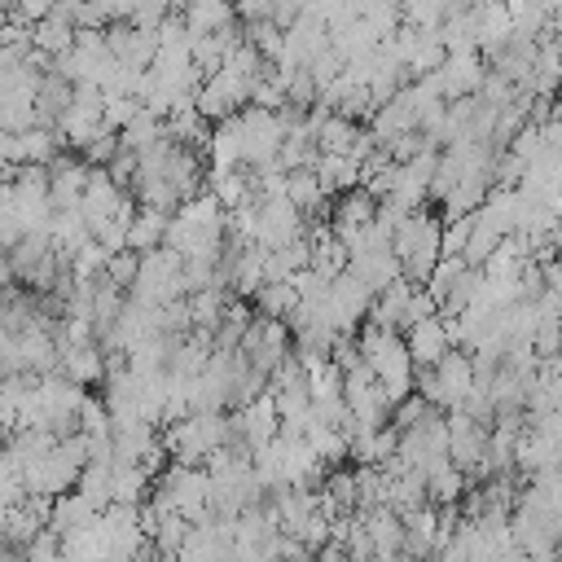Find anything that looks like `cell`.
Masks as SVG:
<instances>
[{
  "label": "cell",
  "mask_w": 562,
  "mask_h": 562,
  "mask_svg": "<svg viewBox=\"0 0 562 562\" xmlns=\"http://www.w3.org/2000/svg\"><path fill=\"white\" fill-rule=\"evenodd\" d=\"M439 233H443V220L430 215V211H413L395 224L391 233V255L400 259V272L404 281L413 285H426V277L435 272L439 263Z\"/></svg>",
  "instance_id": "cell-1"
},
{
  "label": "cell",
  "mask_w": 562,
  "mask_h": 562,
  "mask_svg": "<svg viewBox=\"0 0 562 562\" xmlns=\"http://www.w3.org/2000/svg\"><path fill=\"white\" fill-rule=\"evenodd\" d=\"M299 237H307V224H303V215L285 202V198H272V202H259V220H255V246H263V250H281V246H290V241H299Z\"/></svg>",
  "instance_id": "cell-2"
},
{
  "label": "cell",
  "mask_w": 562,
  "mask_h": 562,
  "mask_svg": "<svg viewBox=\"0 0 562 562\" xmlns=\"http://www.w3.org/2000/svg\"><path fill=\"white\" fill-rule=\"evenodd\" d=\"M487 70H483V57L470 48V53H448V61L435 70V83H439V97L443 101H461V97H474L483 88Z\"/></svg>",
  "instance_id": "cell-3"
},
{
  "label": "cell",
  "mask_w": 562,
  "mask_h": 562,
  "mask_svg": "<svg viewBox=\"0 0 562 562\" xmlns=\"http://www.w3.org/2000/svg\"><path fill=\"white\" fill-rule=\"evenodd\" d=\"M404 347H408L413 369H435V364H439V360L452 351L443 316H426V321H417L413 329H404Z\"/></svg>",
  "instance_id": "cell-4"
},
{
  "label": "cell",
  "mask_w": 562,
  "mask_h": 562,
  "mask_svg": "<svg viewBox=\"0 0 562 562\" xmlns=\"http://www.w3.org/2000/svg\"><path fill=\"white\" fill-rule=\"evenodd\" d=\"M88 171H92V167H88L83 158H66V154L48 167V202H53V211H79Z\"/></svg>",
  "instance_id": "cell-5"
},
{
  "label": "cell",
  "mask_w": 562,
  "mask_h": 562,
  "mask_svg": "<svg viewBox=\"0 0 562 562\" xmlns=\"http://www.w3.org/2000/svg\"><path fill=\"white\" fill-rule=\"evenodd\" d=\"M61 364L57 373L70 378L75 386H88V382H105V351L97 342H75V347H57Z\"/></svg>",
  "instance_id": "cell-6"
},
{
  "label": "cell",
  "mask_w": 562,
  "mask_h": 562,
  "mask_svg": "<svg viewBox=\"0 0 562 562\" xmlns=\"http://www.w3.org/2000/svg\"><path fill=\"white\" fill-rule=\"evenodd\" d=\"M364 536L373 544V558H400L404 553V522L395 509H364Z\"/></svg>",
  "instance_id": "cell-7"
},
{
  "label": "cell",
  "mask_w": 562,
  "mask_h": 562,
  "mask_svg": "<svg viewBox=\"0 0 562 562\" xmlns=\"http://www.w3.org/2000/svg\"><path fill=\"white\" fill-rule=\"evenodd\" d=\"M413 281H391L386 290H378L373 294V312H369V325H378V329H391V334H400L404 329V316H408V299H413Z\"/></svg>",
  "instance_id": "cell-8"
},
{
  "label": "cell",
  "mask_w": 562,
  "mask_h": 562,
  "mask_svg": "<svg viewBox=\"0 0 562 562\" xmlns=\"http://www.w3.org/2000/svg\"><path fill=\"white\" fill-rule=\"evenodd\" d=\"M149 487H154V479H149L140 465H132V461H114V470H110V505L140 509L145 496H149Z\"/></svg>",
  "instance_id": "cell-9"
},
{
  "label": "cell",
  "mask_w": 562,
  "mask_h": 562,
  "mask_svg": "<svg viewBox=\"0 0 562 562\" xmlns=\"http://www.w3.org/2000/svg\"><path fill=\"white\" fill-rule=\"evenodd\" d=\"M373 211H378V202H373L364 189H351V193H342V198L334 202V215H329V233H334V237H347V233L364 228V224L373 220Z\"/></svg>",
  "instance_id": "cell-10"
},
{
  "label": "cell",
  "mask_w": 562,
  "mask_h": 562,
  "mask_svg": "<svg viewBox=\"0 0 562 562\" xmlns=\"http://www.w3.org/2000/svg\"><path fill=\"white\" fill-rule=\"evenodd\" d=\"M316 180H321V189H325V198L329 193H351V189H360V162L356 158H334V154H321L316 158Z\"/></svg>",
  "instance_id": "cell-11"
},
{
  "label": "cell",
  "mask_w": 562,
  "mask_h": 562,
  "mask_svg": "<svg viewBox=\"0 0 562 562\" xmlns=\"http://www.w3.org/2000/svg\"><path fill=\"white\" fill-rule=\"evenodd\" d=\"M461 496H465V474H461L452 461H443V465H435V470L426 474V501H430L435 509H457Z\"/></svg>",
  "instance_id": "cell-12"
},
{
  "label": "cell",
  "mask_w": 562,
  "mask_h": 562,
  "mask_svg": "<svg viewBox=\"0 0 562 562\" xmlns=\"http://www.w3.org/2000/svg\"><path fill=\"white\" fill-rule=\"evenodd\" d=\"M347 272H351V277H360V281H364L373 294H378V290H386L391 281H400V277H404V272H400V259H395L391 250H386V255H351Z\"/></svg>",
  "instance_id": "cell-13"
},
{
  "label": "cell",
  "mask_w": 562,
  "mask_h": 562,
  "mask_svg": "<svg viewBox=\"0 0 562 562\" xmlns=\"http://www.w3.org/2000/svg\"><path fill=\"white\" fill-rule=\"evenodd\" d=\"M180 22H184L189 40H206V35H215V31L233 26V22H237V13H233L228 4H220V0H211V4H193V9H184V13H180Z\"/></svg>",
  "instance_id": "cell-14"
},
{
  "label": "cell",
  "mask_w": 562,
  "mask_h": 562,
  "mask_svg": "<svg viewBox=\"0 0 562 562\" xmlns=\"http://www.w3.org/2000/svg\"><path fill=\"white\" fill-rule=\"evenodd\" d=\"M167 220H171V215H158V211L136 206V215H132V224H127V250H132V255L158 250V246H162V233H167Z\"/></svg>",
  "instance_id": "cell-15"
},
{
  "label": "cell",
  "mask_w": 562,
  "mask_h": 562,
  "mask_svg": "<svg viewBox=\"0 0 562 562\" xmlns=\"http://www.w3.org/2000/svg\"><path fill=\"white\" fill-rule=\"evenodd\" d=\"M285 202L299 211V215H316L325 206V189L316 180V171H290L285 176Z\"/></svg>",
  "instance_id": "cell-16"
},
{
  "label": "cell",
  "mask_w": 562,
  "mask_h": 562,
  "mask_svg": "<svg viewBox=\"0 0 562 562\" xmlns=\"http://www.w3.org/2000/svg\"><path fill=\"white\" fill-rule=\"evenodd\" d=\"M356 136H360V127H356V123H347V119L329 114V119L316 127V149H321V154H334V158H351Z\"/></svg>",
  "instance_id": "cell-17"
},
{
  "label": "cell",
  "mask_w": 562,
  "mask_h": 562,
  "mask_svg": "<svg viewBox=\"0 0 562 562\" xmlns=\"http://www.w3.org/2000/svg\"><path fill=\"white\" fill-rule=\"evenodd\" d=\"M255 303H259V316H272V321H285V316L299 307V299H294L290 281H281V285H259Z\"/></svg>",
  "instance_id": "cell-18"
},
{
  "label": "cell",
  "mask_w": 562,
  "mask_h": 562,
  "mask_svg": "<svg viewBox=\"0 0 562 562\" xmlns=\"http://www.w3.org/2000/svg\"><path fill=\"white\" fill-rule=\"evenodd\" d=\"M136 272H140V255H132V250H119V255L105 263V272H101V277H105L114 290H123V294H127V290L136 285Z\"/></svg>",
  "instance_id": "cell-19"
},
{
  "label": "cell",
  "mask_w": 562,
  "mask_h": 562,
  "mask_svg": "<svg viewBox=\"0 0 562 562\" xmlns=\"http://www.w3.org/2000/svg\"><path fill=\"white\" fill-rule=\"evenodd\" d=\"M558 105H562V83H558Z\"/></svg>",
  "instance_id": "cell-20"
},
{
  "label": "cell",
  "mask_w": 562,
  "mask_h": 562,
  "mask_svg": "<svg viewBox=\"0 0 562 562\" xmlns=\"http://www.w3.org/2000/svg\"><path fill=\"white\" fill-rule=\"evenodd\" d=\"M558 360H562V342H558Z\"/></svg>",
  "instance_id": "cell-21"
}]
</instances>
